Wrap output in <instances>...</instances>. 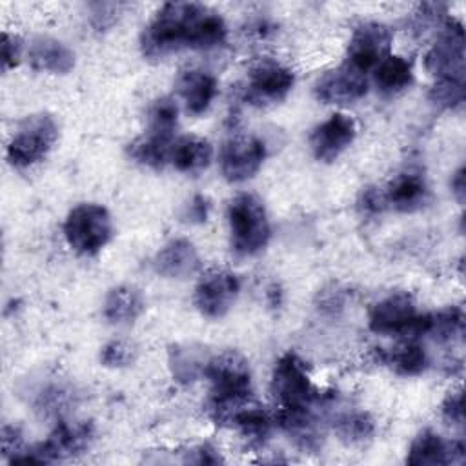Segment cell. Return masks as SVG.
<instances>
[{
    "label": "cell",
    "instance_id": "cell-17",
    "mask_svg": "<svg viewBox=\"0 0 466 466\" xmlns=\"http://www.w3.org/2000/svg\"><path fill=\"white\" fill-rule=\"evenodd\" d=\"M222 424L231 426L238 437L249 448H260L268 442L273 428L277 426L275 415H271L266 408L257 404L253 399L237 406L224 419Z\"/></svg>",
    "mask_w": 466,
    "mask_h": 466
},
{
    "label": "cell",
    "instance_id": "cell-12",
    "mask_svg": "<svg viewBox=\"0 0 466 466\" xmlns=\"http://www.w3.org/2000/svg\"><path fill=\"white\" fill-rule=\"evenodd\" d=\"M393 35L388 25L380 22H362L359 24L346 49V64L364 73L377 67L391 49Z\"/></svg>",
    "mask_w": 466,
    "mask_h": 466
},
{
    "label": "cell",
    "instance_id": "cell-37",
    "mask_svg": "<svg viewBox=\"0 0 466 466\" xmlns=\"http://www.w3.org/2000/svg\"><path fill=\"white\" fill-rule=\"evenodd\" d=\"M224 459L220 457L218 450L213 448L211 444L204 442V444H198L191 450V455H187L186 462H195V464H218L222 462Z\"/></svg>",
    "mask_w": 466,
    "mask_h": 466
},
{
    "label": "cell",
    "instance_id": "cell-27",
    "mask_svg": "<svg viewBox=\"0 0 466 466\" xmlns=\"http://www.w3.org/2000/svg\"><path fill=\"white\" fill-rule=\"evenodd\" d=\"M173 142L175 138L169 140V138L144 133L129 144L127 153L135 162L153 169H160L169 162Z\"/></svg>",
    "mask_w": 466,
    "mask_h": 466
},
{
    "label": "cell",
    "instance_id": "cell-16",
    "mask_svg": "<svg viewBox=\"0 0 466 466\" xmlns=\"http://www.w3.org/2000/svg\"><path fill=\"white\" fill-rule=\"evenodd\" d=\"M366 93V75L346 62L335 69L326 71L315 82V96L324 104H350L362 98Z\"/></svg>",
    "mask_w": 466,
    "mask_h": 466
},
{
    "label": "cell",
    "instance_id": "cell-10",
    "mask_svg": "<svg viewBox=\"0 0 466 466\" xmlns=\"http://www.w3.org/2000/svg\"><path fill=\"white\" fill-rule=\"evenodd\" d=\"M295 84L293 71L279 60L262 58L248 71L244 98L253 106H269L284 100Z\"/></svg>",
    "mask_w": 466,
    "mask_h": 466
},
{
    "label": "cell",
    "instance_id": "cell-25",
    "mask_svg": "<svg viewBox=\"0 0 466 466\" xmlns=\"http://www.w3.org/2000/svg\"><path fill=\"white\" fill-rule=\"evenodd\" d=\"M380 359L395 373L404 375V377L420 375L430 364L426 350L413 339H408L406 342H402L388 351H382Z\"/></svg>",
    "mask_w": 466,
    "mask_h": 466
},
{
    "label": "cell",
    "instance_id": "cell-1",
    "mask_svg": "<svg viewBox=\"0 0 466 466\" xmlns=\"http://www.w3.org/2000/svg\"><path fill=\"white\" fill-rule=\"evenodd\" d=\"M228 36L224 18L197 2L164 4L140 35L142 55L149 60L166 58L182 49H211Z\"/></svg>",
    "mask_w": 466,
    "mask_h": 466
},
{
    "label": "cell",
    "instance_id": "cell-39",
    "mask_svg": "<svg viewBox=\"0 0 466 466\" xmlns=\"http://www.w3.org/2000/svg\"><path fill=\"white\" fill-rule=\"evenodd\" d=\"M209 213V202L208 198H204L202 195L193 197V200L189 202L187 209H186V218L189 222H204L208 218Z\"/></svg>",
    "mask_w": 466,
    "mask_h": 466
},
{
    "label": "cell",
    "instance_id": "cell-3",
    "mask_svg": "<svg viewBox=\"0 0 466 466\" xmlns=\"http://www.w3.org/2000/svg\"><path fill=\"white\" fill-rule=\"evenodd\" d=\"M231 248L240 257L262 251L271 237V226L262 200L251 193H238L228 204Z\"/></svg>",
    "mask_w": 466,
    "mask_h": 466
},
{
    "label": "cell",
    "instance_id": "cell-4",
    "mask_svg": "<svg viewBox=\"0 0 466 466\" xmlns=\"http://www.w3.org/2000/svg\"><path fill=\"white\" fill-rule=\"evenodd\" d=\"M95 439V426L89 420H58L46 441L24 448L20 453L9 459L15 462L49 464L84 453Z\"/></svg>",
    "mask_w": 466,
    "mask_h": 466
},
{
    "label": "cell",
    "instance_id": "cell-20",
    "mask_svg": "<svg viewBox=\"0 0 466 466\" xmlns=\"http://www.w3.org/2000/svg\"><path fill=\"white\" fill-rule=\"evenodd\" d=\"M177 91L189 115H202L217 96L218 84L209 71L191 67L180 71L177 78Z\"/></svg>",
    "mask_w": 466,
    "mask_h": 466
},
{
    "label": "cell",
    "instance_id": "cell-40",
    "mask_svg": "<svg viewBox=\"0 0 466 466\" xmlns=\"http://www.w3.org/2000/svg\"><path fill=\"white\" fill-rule=\"evenodd\" d=\"M451 191L455 193V198L462 204L466 195V182H464V167H459L457 173L451 178Z\"/></svg>",
    "mask_w": 466,
    "mask_h": 466
},
{
    "label": "cell",
    "instance_id": "cell-36",
    "mask_svg": "<svg viewBox=\"0 0 466 466\" xmlns=\"http://www.w3.org/2000/svg\"><path fill=\"white\" fill-rule=\"evenodd\" d=\"M0 441H2V451L5 457H15L16 453H20L25 446H24V439H22V431L18 426L13 424H4L2 426V433H0Z\"/></svg>",
    "mask_w": 466,
    "mask_h": 466
},
{
    "label": "cell",
    "instance_id": "cell-35",
    "mask_svg": "<svg viewBox=\"0 0 466 466\" xmlns=\"http://www.w3.org/2000/svg\"><path fill=\"white\" fill-rule=\"evenodd\" d=\"M22 56V40L20 36L4 31L2 33V69L7 71L18 66Z\"/></svg>",
    "mask_w": 466,
    "mask_h": 466
},
{
    "label": "cell",
    "instance_id": "cell-32",
    "mask_svg": "<svg viewBox=\"0 0 466 466\" xmlns=\"http://www.w3.org/2000/svg\"><path fill=\"white\" fill-rule=\"evenodd\" d=\"M137 346L126 339H115L107 342L100 351V360L107 368H126L137 359Z\"/></svg>",
    "mask_w": 466,
    "mask_h": 466
},
{
    "label": "cell",
    "instance_id": "cell-31",
    "mask_svg": "<svg viewBox=\"0 0 466 466\" xmlns=\"http://www.w3.org/2000/svg\"><path fill=\"white\" fill-rule=\"evenodd\" d=\"M430 100L444 109H455L464 104V80H437L430 89Z\"/></svg>",
    "mask_w": 466,
    "mask_h": 466
},
{
    "label": "cell",
    "instance_id": "cell-26",
    "mask_svg": "<svg viewBox=\"0 0 466 466\" xmlns=\"http://www.w3.org/2000/svg\"><path fill=\"white\" fill-rule=\"evenodd\" d=\"M209 357L195 344H177L169 350V368L178 382L189 384L204 375V368Z\"/></svg>",
    "mask_w": 466,
    "mask_h": 466
},
{
    "label": "cell",
    "instance_id": "cell-38",
    "mask_svg": "<svg viewBox=\"0 0 466 466\" xmlns=\"http://www.w3.org/2000/svg\"><path fill=\"white\" fill-rule=\"evenodd\" d=\"M319 308H320L324 313L335 315L339 309L344 308V295H342V291L337 289V288H329V289L320 291Z\"/></svg>",
    "mask_w": 466,
    "mask_h": 466
},
{
    "label": "cell",
    "instance_id": "cell-29",
    "mask_svg": "<svg viewBox=\"0 0 466 466\" xmlns=\"http://www.w3.org/2000/svg\"><path fill=\"white\" fill-rule=\"evenodd\" d=\"M464 333V311L459 306H448L437 313H428V329L437 342H453Z\"/></svg>",
    "mask_w": 466,
    "mask_h": 466
},
{
    "label": "cell",
    "instance_id": "cell-9",
    "mask_svg": "<svg viewBox=\"0 0 466 466\" xmlns=\"http://www.w3.org/2000/svg\"><path fill=\"white\" fill-rule=\"evenodd\" d=\"M464 29L455 18H444L435 44L424 56L426 71L437 80H464Z\"/></svg>",
    "mask_w": 466,
    "mask_h": 466
},
{
    "label": "cell",
    "instance_id": "cell-30",
    "mask_svg": "<svg viewBox=\"0 0 466 466\" xmlns=\"http://www.w3.org/2000/svg\"><path fill=\"white\" fill-rule=\"evenodd\" d=\"M177 124H178L177 102L169 96H160L147 109V124L144 133L173 140Z\"/></svg>",
    "mask_w": 466,
    "mask_h": 466
},
{
    "label": "cell",
    "instance_id": "cell-18",
    "mask_svg": "<svg viewBox=\"0 0 466 466\" xmlns=\"http://www.w3.org/2000/svg\"><path fill=\"white\" fill-rule=\"evenodd\" d=\"M386 206L400 213H413L430 204V186L420 171L408 169L399 173L384 187Z\"/></svg>",
    "mask_w": 466,
    "mask_h": 466
},
{
    "label": "cell",
    "instance_id": "cell-11",
    "mask_svg": "<svg viewBox=\"0 0 466 466\" xmlns=\"http://www.w3.org/2000/svg\"><path fill=\"white\" fill-rule=\"evenodd\" d=\"M240 291L238 277L224 268L208 269L197 282L193 302L200 315L222 319L235 304Z\"/></svg>",
    "mask_w": 466,
    "mask_h": 466
},
{
    "label": "cell",
    "instance_id": "cell-5",
    "mask_svg": "<svg viewBox=\"0 0 466 466\" xmlns=\"http://www.w3.org/2000/svg\"><path fill=\"white\" fill-rule=\"evenodd\" d=\"M58 138V126L47 113L25 116L15 129L5 157L15 167H31L44 160Z\"/></svg>",
    "mask_w": 466,
    "mask_h": 466
},
{
    "label": "cell",
    "instance_id": "cell-23",
    "mask_svg": "<svg viewBox=\"0 0 466 466\" xmlns=\"http://www.w3.org/2000/svg\"><path fill=\"white\" fill-rule=\"evenodd\" d=\"M144 306L146 302L142 291L135 286L122 284L109 289V293L106 295L104 317L116 326L133 324L142 315Z\"/></svg>",
    "mask_w": 466,
    "mask_h": 466
},
{
    "label": "cell",
    "instance_id": "cell-15",
    "mask_svg": "<svg viewBox=\"0 0 466 466\" xmlns=\"http://www.w3.org/2000/svg\"><path fill=\"white\" fill-rule=\"evenodd\" d=\"M466 448L462 441H444L433 430H422L410 444L406 462L411 466L462 464Z\"/></svg>",
    "mask_w": 466,
    "mask_h": 466
},
{
    "label": "cell",
    "instance_id": "cell-13",
    "mask_svg": "<svg viewBox=\"0 0 466 466\" xmlns=\"http://www.w3.org/2000/svg\"><path fill=\"white\" fill-rule=\"evenodd\" d=\"M266 158V144L253 135H237L220 149V171L228 182H246L258 173Z\"/></svg>",
    "mask_w": 466,
    "mask_h": 466
},
{
    "label": "cell",
    "instance_id": "cell-19",
    "mask_svg": "<svg viewBox=\"0 0 466 466\" xmlns=\"http://www.w3.org/2000/svg\"><path fill=\"white\" fill-rule=\"evenodd\" d=\"M153 268L166 279H187L200 269V257L193 242L173 238L157 251Z\"/></svg>",
    "mask_w": 466,
    "mask_h": 466
},
{
    "label": "cell",
    "instance_id": "cell-6",
    "mask_svg": "<svg viewBox=\"0 0 466 466\" xmlns=\"http://www.w3.org/2000/svg\"><path fill=\"white\" fill-rule=\"evenodd\" d=\"M111 215L95 202L75 206L64 220L66 242L78 255H96L111 240Z\"/></svg>",
    "mask_w": 466,
    "mask_h": 466
},
{
    "label": "cell",
    "instance_id": "cell-28",
    "mask_svg": "<svg viewBox=\"0 0 466 466\" xmlns=\"http://www.w3.org/2000/svg\"><path fill=\"white\" fill-rule=\"evenodd\" d=\"M333 430L344 444L359 446L371 441L375 433V420L368 411L351 410L340 413L333 420Z\"/></svg>",
    "mask_w": 466,
    "mask_h": 466
},
{
    "label": "cell",
    "instance_id": "cell-34",
    "mask_svg": "<svg viewBox=\"0 0 466 466\" xmlns=\"http://www.w3.org/2000/svg\"><path fill=\"white\" fill-rule=\"evenodd\" d=\"M386 198H384V189L377 186H368L360 191L359 195V209L366 217H375L380 215L386 209Z\"/></svg>",
    "mask_w": 466,
    "mask_h": 466
},
{
    "label": "cell",
    "instance_id": "cell-21",
    "mask_svg": "<svg viewBox=\"0 0 466 466\" xmlns=\"http://www.w3.org/2000/svg\"><path fill=\"white\" fill-rule=\"evenodd\" d=\"M29 62L36 71L66 75L75 67V53L64 42L40 35L29 44Z\"/></svg>",
    "mask_w": 466,
    "mask_h": 466
},
{
    "label": "cell",
    "instance_id": "cell-24",
    "mask_svg": "<svg viewBox=\"0 0 466 466\" xmlns=\"http://www.w3.org/2000/svg\"><path fill=\"white\" fill-rule=\"evenodd\" d=\"M413 84V64L406 56L388 55L375 67V86L384 96H395Z\"/></svg>",
    "mask_w": 466,
    "mask_h": 466
},
{
    "label": "cell",
    "instance_id": "cell-2",
    "mask_svg": "<svg viewBox=\"0 0 466 466\" xmlns=\"http://www.w3.org/2000/svg\"><path fill=\"white\" fill-rule=\"evenodd\" d=\"M204 377L211 384L209 413L220 424L229 411L253 399L249 362L235 350H224L211 355L206 362Z\"/></svg>",
    "mask_w": 466,
    "mask_h": 466
},
{
    "label": "cell",
    "instance_id": "cell-14",
    "mask_svg": "<svg viewBox=\"0 0 466 466\" xmlns=\"http://www.w3.org/2000/svg\"><path fill=\"white\" fill-rule=\"evenodd\" d=\"M355 137L357 122L351 115L339 111L313 127L309 135V147L317 160L333 162L351 146Z\"/></svg>",
    "mask_w": 466,
    "mask_h": 466
},
{
    "label": "cell",
    "instance_id": "cell-22",
    "mask_svg": "<svg viewBox=\"0 0 466 466\" xmlns=\"http://www.w3.org/2000/svg\"><path fill=\"white\" fill-rule=\"evenodd\" d=\"M213 158V146L198 137V135H182L175 138L171 147L169 162L178 169L180 173H200L204 171Z\"/></svg>",
    "mask_w": 466,
    "mask_h": 466
},
{
    "label": "cell",
    "instance_id": "cell-7",
    "mask_svg": "<svg viewBox=\"0 0 466 466\" xmlns=\"http://www.w3.org/2000/svg\"><path fill=\"white\" fill-rule=\"evenodd\" d=\"M368 324L377 335H404L415 339L426 335L428 313H419L417 302L408 291H395L373 304Z\"/></svg>",
    "mask_w": 466,
    "mask_h": 466
},
{
    "label": "cell",
    "instance_id": "cell-33",
    "mask_svg": "<svg viewBox=\"0 0 466 466\" xmlns=\"http://www.w3.org/2000/svg\"><path fill=\"white\" fill-rule=\"evenodd\" d=\"M441 417L446 424L453 428H462L464 426V408H462V391L453 390L448 391L441 404Z\"/></svg>",
    "mask_w": 466,
    "mask_h": 466
},
{
    "label": "cell",
    "instance_id": "cell-8",
    "mask_svg": "<svg viewBox=\"0 0 466 466\" xmlns=\"http://www.w3.org/2000/svg\"><path fill=\"white\" fill-rule=\"evenodd\" d=\"M269 390L280 408H304L320 400V393L311 382L306 362L297 353H284L277 359Z\"/></svg>",
    "mask_w": 466,
    "mask_h": 466
}]
</instances>
